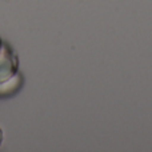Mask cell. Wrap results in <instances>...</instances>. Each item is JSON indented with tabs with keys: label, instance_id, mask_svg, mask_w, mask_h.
I'll use <instances>...</instances> for the list:
<instances>
[{
	"label": "cell",
	"instance_id": "6da1fadb",
	"mask_svg": "<svg viewBox=\"0 0 152 152\" xmlns=\"http://www.w3.org/2000/svg\"><path fill=\"white\" fill-rule=\"evenodd\" d=\"M19 71V58L12 47L3 43L0 48V86L11 81Z\"/></svg>",
	"mask_w": 152,
	"mask_h": 152
},
{
	"label": "cell",
	"instance_id": "7a4b0ae2",
	"mask_svg": "<svg viewBox=\"0 0 152 152\" xmlns=\"http://www.w3.org/2000/svg\"><path fill=\"white\" fill-rule=\"evenodd\" d=\"M1 142H3V129L0 128V145H1Z\"/></svg>",
	"mask_w": 152,
	"mask_h": 152
},
{
	"label": "cell",
	"instance_id": "3957f363",
	"mask_svg": "<svg viewBox=\"0 0 152 152\" xmlns=\"http://www.w3.org/2000/svg\"><path fill=\"white\" fill-rule=\"evenodd\" d=\"M1 44H3V43H1V39H0V48H1Z\"/></svg>",
	"mask_w": 152,
	"mask_h": 152
}]
</instances>
